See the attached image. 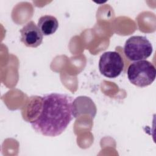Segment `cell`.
<instances>
[{"label": "cell", "instance_id": "obj_2", "mask_svg": "<svg viewBox=\"0 0 156 156\" xmlns=\"http://www.w3.org/2000/svg\"><path fill=\"white\" fill-rule=\"evenodd\" d=\"M155 66L147 60L136 61L131 63L127 69L129 81L135 86L144 87L151 85L155 79Z\"/></svg>", "mask_w": 156, "mask_h": 156}, {"label": "cell", "instance_id": "obj_1", "mask_svg": "<svg viewBox=\"0 0 156 156\" xmlns=\"http://www.w3.org/2000/svg\"><path fill=\"white\" fill-rule=\"evenodd\" d=\"M41 109L30 123L38 133L48 136L60 135L76 116L74 99L65 94L52 93L40 97Z\"/></svg>", "mask_w": 156, "mask_h": 156}, {"label": "cell", "instance_id": "obj_3", "mask_svg": "<svg viewBox=\"0 0 156 156\" xmlns=\"http://www.w3.org/2000/svg\"><path fill=\"white\" fill-rule=\"evenodd\" d=\"M153 51L151 43L144 36H132L124 47L126 57L131 61L143 60L151 56Z\"/></svg>", "mask_w": 156, "mask_h": 156}, {"label": "cell", "instance_id": "obj_5", "mask_svg": "<svg viewBox=\"0 0 156 156\" xmlns=\"http://www.w3.org/2000/svg\"><path fill=\"white\" fill-rule=\"evenodd\" d=\"M21 41L27 47L37 48L43 41V34L38 26L31 21L20 30Z\"/></svg>", "mask_w": 156, "mask_h": 156}, {"label": "cell", "instance_id": "obj_4", "mask_svg": "<svg viewBox=\"0 0 156 156\" xmlns=\"http://www.w3.org/2000/svg\"><path fill=\"white\" fill-rule=\"evenodd\" d=\"M124 61L121 55L115 51H107L103 53L99 61L101 73L108 78L118 77L124 68Z\"/></svg>", "mask_w": 156, "mask_h": 156}, {"label": "cell", "instance_id": "obj_6", "mask_svg": "<svg viewBox=\"0 0 156 156\" xmlns=\"http://www.w3.org/2000/svg\"><path fill=\"white\" fill-rule=\"evenodd\" d=\"M38 27L43 35H50L55 33L58 29V22L53 16L44 15L39 18Z\"/></svg>", "mask_w": 156, "mask_h": 156}]
</instances>
